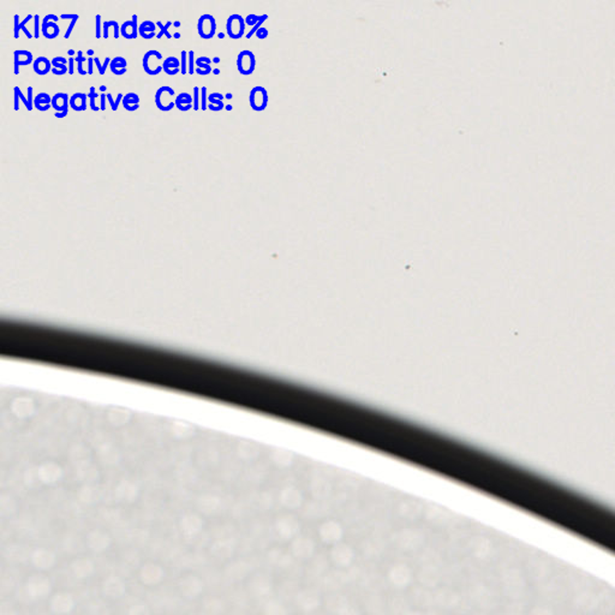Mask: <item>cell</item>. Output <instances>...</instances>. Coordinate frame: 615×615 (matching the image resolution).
<instances>
[{
	"label": "cell",
	"instance_id": "6da1fadb",
	"mask_svg": "<svg viewBox=\"0 0 615 615\" xmlns=\"http://www.w3.org/2000/svg\"><path fill=\"white\" fill-rule=\"evenodd\" d=\"M175 94L176 93L173 88L167 87V85L159 88L155 93V97H154L156 107L160 111H163V112L173 110V107H176V100H173Z\"/></svg>",
	"mask_w": 615,
	"mask_h": 615
},
{
	"label": "cell",
	"instance_id": "7a4b0ae2",
	"mask_svg": "<svg viewBox=\"0 0 615 615\" xmlns=\"http://www.w3.org/2000/svg\"><path fill=\"white\" fill-rule=\"evenodd\" d=\"M162 62V55L159 51L150 49L145 54L142 59L143 70L150 76H156L162 71V65L160 63Z\"/></svg>",
	"mask_w": 615,
	"mask_h": 615
},
{
	"label": "cell",
	"instance_id": "3957f363",
	"mask_svg": "<svg viewBox=\"0 0 615 615\" xmlns=\"http://www.w3.org/2000/svg\"><path fill=\"white\" fill-rule=\"evenodd\" d=\"M256 67V58L251 51L244 49L237 57V69L238 72L243 76H249L255 71Z\"/></svg>",
	"mask_w": 615,
	"mask_h": 615
},
{
	"label": "cell",
	"instance_id": "277c9868",
	"mask_svg": "<svg viewBox=\"0 0 615 615\" xmlns=\"http://www.w3.org/2000/svg\"><path fill=\"white\" fill-rule=\"evenodd\" d=\"M245 18L238 14L231 15L226 22V32L233 40L242 39L245 32Z\"/></svg>",
	"mask_w": 615,
	"mask_h": 615
},
{
	"label": "cell",
	"instance_id": "5b68a950",
	"mask_svg": "<svg viewBox=\"0 0 615 615\" xmlns=\"http://www.w3.org/2000/svg\"><path fill=\"white\" fill-rule=\"evenodd\" d=\"M268 92H267L266 88L257 85L250 90L249 102H250V107L256 112H262V111L266 110L267 106H268Z\"/></svg>",
	"mask_w": 615,
	"mask_h": 615
},
{
	"label": "cell",
	"instance_id": "8992f818",
	"mask_svg": "<svg viewBox=\"0 0 615 615\" xmlns=\"http://www.w3.org/2000/svg\"><path fill=\"white\" fill-rule=\"evenodd\" d=\"M197 32L198 35H200L202 39L205 40H209V39H213L214 35L216 32V22L214 16L211 15L206 14L202 15L198 19V23H197Z\"/></svg>",
	"mask_w": 615,
	"mask_h": 615
},
{
	"label": "cell",
	"instance_id": "52a82bcc",
	"mask_svg": "<svg viewBox=\"0 0 615 615\" xmlns=\"http://www.w3.org/2000/svg\"><path fill=\"white\" fill-rule=\"evenodd\" d=\"M138 24H137V16L133 15L130 21H125L120 27V35L124 39L132 40L137 39L138 36Z\"/></svg>",
	"mask_w": 615,
	"mask_h": 615
},
{
	"label": "cell",
	"instance_id": "ba28073f",
	"mask_svg": "<svg viewBox=\"0 0 615 615\" xmlns=\"http://www.w3.org/2000/svg\"><path fill=\"white\" fill-rule=\"evenodd\" d=\"M14 63H15V75H18L19 74V66L22 65H29L32 63H34V59H32V53L29 51H26V49H18V51H15L14 53Z\"/></svg>",
	"mask_w": 615,
	"mask_h": 615
},
{
	"label": "cell",
	"instance_id": "9c48e42d",
	"mask_svg": "<svg viewBox=\"0 0 615 615\" xmlns=\"http://www.w3.org/2000/svg\"><path fill=\"white\" fill-rule=\"evenodd\" d=\"M52 107L57 113L66 112L70 107V97L65 93H57L52 97Z\"/></svg>",
	"mask_w": 615,
	"mask_h": 615
},
{
	"label": "cell",
	"instance_id": "30bf717a",
	"mask_svg": "<svg viewBox=\"0 0 615 615\" xmlns=\"http://www.w3.org/2000/svg\"><path fill=\"white\" fill-rule=\"evenodd\" d=\"M32 69H34V72L39 76H45V75L49 74V71H52L53 66H52V62H49V58L46 57H39L34 60L32 63Z\"/></svg>",
	"mask_w": 615,
	"mask_h": 615
},
{
	"label": "cell",
	"instance_id": "8fae6325",
	"mask_svg": "<svg viewBox=\"0 0 615 615\" xmlns=\"http://www.w3.org/2000/svg\"><path fill=\"white\" fill-rule=\"evenodd\" d=\"M87 97L88 95L84 93H75L74 95L70 97V107L77 112L87 110Z\"/></svg>",
	"mask_w": 615,
	"mask_h": 615
},
{
	"label": "cell",
	"instance_id": "7c38bea8",
	"mask_svg": "<svg viewBox=\"0 0 615 615\" xmlns=\"http://www.w3.org/2000/svg\"><path fill=\"white\" fill-rule=\"evenodd\" d=\"M34 107L40 112L49 111L52 107V97L47 93H39L34 97Z\"/></svg>",
	"mask_w": 615,
	"mask_h": 615
},
{
	"label": "cell",
	"instance_id": "4fadbf2b",
	"mask_svg": "<svg viewBox=\"0 0 615 615\" xmlns=\"http://www.w3.org/2000/svg\"><path fill=\"white\" fill-rule=\"evenodd\" d=\"M156 23H154L152 21H145L143 23L140 24L138 27V35H140L142 39L146 40H150L153 39L154 36H156Z\"/></svg>",
	"mask_w": 615,
	"mask_h": 615
},
{
	"label": "cell",
	"instance_id": "5bb4252c",
	"mask_svg": "<svg viewBox=\"0 0 615 615\" xmlns=\"http://www.w3.org/2000/svg\"><path fill=\"white\" fill-rule=\"evenodd\" d=\"M162 69L167 75H170V76H175V75L179 74L180 72V60L177 59L176 57L166 58V59L163 60Z\"/></svg>",
	"mask_w": 615,
	"mask_h": 615
},
{
	"label": "cell",
	"instance_id": "9a60e30c",
	"mask_svg": "<svg viewBox=\"0 0 615 615\" xmlns=\"http://www.w3.org/2000/svg\"><path fill=\"white\" fill-rule=\"evenodd\" d=\"M175 100L176 107L181 112H186V111L194 108V99L189 93H180V94H178V97H176Z\"/></svg>",
	"mask_w": 615,
	"mask_h": 615
},
{
	"label": "cell",
	"instance_id": "2e32d148",
	"mask_svg": "<svg viewBox=\"0 0 615 615\" xmlns=\"http://www.w3.org/2000/svg\"><path fill=\"white\" fill-rule=\"evenodd\" d=\"M128 62L123 57H115L111 60L110 69L115 76H122L128 71Z\"/></svg>",
	"mask_w": 615,
	"mask_h": 615
},
{
	"label": "cell",
	"instance_id": "e0dca14e",
	"mask_svg": "<svg viewBox=\"0 0 615 615\" xmlns=\"http://www.w3.org/2000/svg\"><path fill=\"white\" fill-rule=\"evenodd\" d=\"M123 107L129 111V112H133V111L138 110V107H140V97L136 93H128V94H125L124 99H123Z\"/></svg>",
	"mask_w": 615,
	"mask_h": 615
},
{
	"label": "cell",
	"instance_id": "ac0fdd59",
	"mask_svg": "<svg viewBox=\"0 0 615 615\" xmlns=\"http://www.w3.org/2000/svg\"><path fill=\"white\" fill-rule=\"evenodd\" d=\"M41 24V32L46 39H55L59 35L60 28L58 26V23H54V22H42Z\"/></svg>",
	"mask_w": 615,
	"mask_h": 615
},
{
	"label": "cell",
	"instance_id": "d6986e66",
	"mask_svg": "<svg viewBox=\"0 0 615 615\" xmlns=\"http://www.w3.org/2000/svg\"><path fill=\"white\" fill-rule=\"evenodd\" d=\"M112 28L114 30V39H118L120 36V27L117 21H105L102 24V37L108 39L110 36V29Z\"/></svg>",
	"mask_w": 615,
	"mask_h": 615
},
{
	"label": "cell",
	"instance_id": "ffe728a7",
	"mask_svg": "<svg viewBox=\"0 0 615 615\" xmlns=\"http://www.w3.org/2000/svg\"><path fill=\"white\" fill-rule=\"evenodd\" d=\"M75 60H76V63H77V72H78V74L82 75V76L87 75L88 71H87V70H84V67H83V63L88 62V58L83 57L82 51H78L77 52V57L75 58Z\"/></svg>",
	"mask_w": 615,
	"mask_h": 615
},
{
	"label": "cell",
	"instance_id": "44dd1931",
	"mask_svg": "<svg viewBox=\"0 0 615 615\" xmlns=\"http://www.w3.org/2000/svg\"><path fill=\"white\" fill-rule=\"evenodd\" d=\"M208 101H209L208 108L210 111H214V112H218V111H221L224 108V106H225L223 103V100L216 99V97H213L211 95H209V97H208Z\"/></svg>",
	"mask_w": 615,
	"mask_h": 615
},
{
	"label": "cell",
	"instance_id": "7402d4cb",
	"mask_svg": "<svg viewBox=\"0 0 615 615\" xmlns=\"http://www.w3.org/2000/svg\"><path fill=\"white\" fill-rule=\"evenodd\" d=\"M156 26L160 28V32H159V34L156 35V37H158V39H161L162 36H166L167 39H171V37H172V35H171L170 32H168L170 27L172 26V22H167V23H166L165 26H163V24L161 23V22H156Z\"/></svg>",
	"mask_w": 615,
	"mask_h": 615
},
{
	"label": "cell",
	"instance_id": "603a6c76",
	"mask_svg": "<svg viewBox=\"0 0 615 615\" xmlns=\"http://www.w3.org/2000/svg\"><path fill=\"white\" fill-rule=\"evenodd\" d=\"M211 59L208 57H200L197 60H196V65L197 67H200L201 70H205V71H208L209 74L211 72Z\"/></svg>",
	"mask_w": 615,
	"mask_h": 615
},
{
	"label": "cell",
	"instance_id": "cb8c5ba5",
	"mask_svg": "<svg viewBox=\"0 0 615 615\" xmlns=\"http://www.w3.org/2000/svg\"><path fill=\"white\" fill-rule=\"evenodd\" d=\"M111 60H112V59H111V58H106V59H105V63H103V64H101V62H100L99 58H97V57H95V58H94V64L97 65V70H99V74L101 75V76H102V75H105V74H106V69H107V67L110 66Z\"/></svg>",
	"mask_w": 615,
	"mask_h": 615
},
{
	"label": "cell",
	"instance_id": "d4e9b609",
	"mask_svg": "<svg viewBox=\"0 0 615 615\" xmlns=\"http://www.w3.org/2000/svg\"><path fill=\"white\" fill-rule=\"evenodd\" d=\"M97 97H99V95H97V90H95V88L94 87H90L89 93H88V97H89V106H90V108H92L93 111H99L100 110V107H97V103H95V100H97Z\"/></svg>",
	"mask_w": 615,
	"mask_h": 615
},
{
	"label": "cell",
	"instance_id": "484cf974",
	"mask_svg": "<svg viewBox=\"0 0 615 615\" xmlns=\"http://www.w3.org/2000/svg\"><path fill=\"white\" fill-rule=\"evenodd\" d=\"M123 99H124V95H123L122 93H119V94H118V97H117V99H115V101H114V99H113V97L110 94V93L107 94L108 102H110L112 111H114V112L118 110V106H119V103L123 102Z\"/></svg>",
	"mask_w": 615,
	"mask_h": 615
},
{
	"label": "cell",
	"instance_id": "4316f807",
	"mask_svg": "<svg viewBox=\"0 0 615 615\" xmlns=\"http://www.w3.org/2000/svg\"><path fill=\"white\" fill-rule=\"evenodd\" d=\"M194 111H198L201 108V88L195 87L194 88Z\"/></svg>",
	"mask_w": 615,
	"mask_h": 615
},
{
	"label": "cell",
	"instance_id": "83f0119b",
	"mask_svg": "<svg viewBox=\"0 0 615 615\" xmlns=\"http://www.w3.org/2000/svg\"><path fill=\"white\" fill-rule=\"evenodd\" d=\"M262 19H263V15H262V16H257V15L250 14L245 17V24L246 26H250L251 28H253L255 27L257 23H259Z\"/></svg>",
	"mask_w": 615,
	"mask_h": 615
},
{
	"label": "cell",
	"instance_id": "f1b7e54d",
	"mask_svg": "<svg viewBox=\"0 0 615 615\" xmlns=\"http://www.w3.org/2000/svg\"><path fill=\"white\" fill-rule=\"evenodd\" d=\"M188 52L186 51H181L180 52V72L183 75L188 74Z\"/></svg>",
	"mask_w": 615,
	"mask_h": 615
},
{
	"label": "cell",
	"instance_id": "f546056e",
	"mask_svg": "<svg viewBox=\"0 0 615 615\" xmlns=\"http://www.w3.org/2000/svg\"><path fill=\"white\" fill-rule=\"evenodd\" d=\"M32 18H34V16H32V15H28V16L26 17V18H24L23 21L21 22V24H19V29H21L22 32H23L24 34L27 35L28 39H32V37H34V34H32V32H30L29 30L27 29V27H26V24H27L28 22H29L30 19H32Z\"/></svg>",
	"mask_w": 615,
	"mask_h": 615
},
{
	"label": "cell",
	"instance_id": "4dcf8cb0",
	"mask_svg": "<svg viewBox=\"0 0 615 615\" xmlns=\"http://www.w3.org/2000/svg\"><path fill=\"white\" fill-rule=\"evenodd\" d=\"M102 24L103 23H101V16L97 15L95 16V36H97V39L102 37Z\"/></svg>",
	"mask_w": 615,
	"mask_h": 615
},
{
	"label": "cell",
	"instance_id": "1f68e13d",
	"mask_svg": "<svg viewBox=\"0 0 615 615\" xmlns=\"http://www.w3.org/2000/svg\"><path fill=\"white\" fill-rule=\"evenodd\" d=\"M194 55H195V52H194V51H189L188 52V60H189V63H188V74H190V75H194V72L196 71V70L194 69V66H195V64H196L195 59H194Z\"/></svg>",
	"mask_w": 615,
	"mask_h": 615
},
{
	"label": "cell",
	"instance_id": "d6a6232c",
	"mask_svg": "<svg viewBox=\"0 0 615 615\" xmlns=\"http://www.w3.org/2000/svg\"><path fill=\"white\" fill-rule=\"evenodd\" d=\"M34 19H35V24H34V28H35V29H34V37H35V39H39V37H40V34H42V32H41L42 24H40V16H39V15H35V16H34Z\"/></svg>",
	"mask_w": 615,
	"mask_h": 615
},
{
	"label": "cell",
	"instance_id": "836d02e7",
	"mask_svg": "<svg viewBox=\"0 0 615 615\" xmlns=\"http://www.w3.org/2000/svg\"><path fill=\"white\" fill-rule=\"evenodd\" d=\"M267 18H268V15H263V19H262V21L259 22V23H257L255 27H253V29H250V32H249L248 34H246V39H251V37H253L254 35L256 34L257 30H259V28H262V24H263V22L266 21Z\"/></svg>",
	"mask_w": 615,
	"mask_h": 615
},
{
	"label": "cell",
	"instance_id": "e575fe53",
	"mask_svg": "<svg viewBox=\"0 0 615 615\" xmlns=\"http://www.w3.org/2000/svg\"><path fill=\"white\" fill-rule=\"evenodd\" d=\"M207 100H208V97H207V88L202 87L201 88V108H202V111H206L207 108H208Z\"/></svg>",
	"mask_w": 615,
	"mask_h": 615
},
{
	"label": "cell",
	"instance_id": "d590c367",
	"mask_svg": "<svg viewBox=\"0 0 615 615\" xmlns=\"http://www.w3.org/2000/svg\"><path fill=\"white\" fill-rule=\"evenodd\" d=\"M19 16L18 15H15L14 17V36L15 39H19Z\"/></svg>",
	"mask_w": 615,
	"mask_h": 615
},
{
	"label": "cell",
	"instance_id": "8d00e7d4",
	"mask_svg": "<svg viewBox=\"0 0 615 615\" xmlns=\"http://www.w3.org/2000/svg\"><path fill=\"white\" fill-rule=\"evenodd\" d=\"M27 92H28L27 99H28V103H29V108H28V111L30 112V111H32V108H34V97H32V92H34V89H32V87H28Z\"/></svg>",
	"mask_w": 615,
	"mask_h": 615
},
{
	"label": "cell",
	"instance_id": "74e56055",
	"mask_svg": "<svg viewBox=\"0 0 615 615\" xmlns=\"http://www.w3.org/2000/svg\"><path fill=\"white\" fill-rule=\"evenodd\" d=\"M268 34H269V32H268V30H267V29H266V28H263V27H262V28H259V30H257V32H256V34H255V35H256V37H257V39H259V40H263V39H266V37H267V36H268Z\"/></svg>",
	"mask_w": 615,
	"mask_h": 615
},
{
	"label": "cell",
	"instance_id": "f35d334b",
	"mask_svg": "<svg viewBox=\"0 0 615 615\" xmlns=\"http://www.w3.org/2000/svg\"><path fill=\"white\" fill-rule=\"evenodd\" d=\"M18 90H19V87H15V89H14V93H15V106H14V108H15V111H18L19 110V100H21V99H19Z\"/></svg>",
	"mask_w": 615,
	"mask_h": 615
},
{
	"label": "cell",
	"instance_id": "ab89813d",
	"mask_svg": "<svg viewBox=\"0 0 615 615\" xmlns=\"http://www.w3.org/2000/svg\"><path fill=\"white\" fill-rule=\"evenodd\" d=\"M76 22H77V19H74V21H71V23L69 24V28L66 29V32H65L64 39H69L70 35H71V32H72V30H74L75 26H76Z\"/></svg>",
	"mask_w": 615,
	"mask_h": 615
},
{
	"label": "cell",
	"instance_id": "60d3db41",
	"mask_svg": "<svg viewBox=\"0 0 615 615\" xmlns=\"http://www.w3.org/2000/svg\"><path fill=\"white\" fill-rule=\"evenodd\" d=\"M58 21H59V18H58V16H55V15H47V16H45L44 19H42V22H54V23H57Z\"/></svg>",
	"mask_w": 615,
	"mask_h": 615
},
{
	"label": "cell",
	"instance_id": "b9f144b4",
	"mask_svg": "<svg viewBox=\"0 0 615 615\" xmlns=\"http://www.w3.org/2000/svg\"><path fill=\"white\" fill-rule=\"evenodd\" d=\"M87 63H88V69H87L88 75H93V69H94V66H93V65H94V58H88Z\"/></svg>",
	"mask_w": 615,
	"mask_h": 615
},
{
	"label": "cell",
	"instance_id": "7bdbcfd3",
	"mask_svg": "<svg viewBox=\"0 0 615 615\" xmlns=\"http://www.w3.org/2000/svg\"><path fill=\"white\" fill-rule=\"evenodd\" d=\"M75 62H76L75 58H69V75L75 74V67H74Z\"/></svg>",
	"mask_w": 615,
	"mask_h": 615
},
{
	"label": "cell",
	"instance_id": "ee69618b",
	"mask_svg": "<svg viewBox=\"0 0 615 615\" xmlns=\"http://www.w3.org/2000/svg\"><path fill=\"white\" fill-rule=\"evenodd\" d=\"M52 62L63 63V64H65V65H69V59H66V58H64V57H55V58H53Z\"/></svg>",
	"mask_w": 615,
	"mask_h": 615
},
{
	"label": "cell",
	"instance_id": "f6af8a7d",
	"mask_svg": "<svg viewBox=\"0 0 615 615\" xmlns=\"http://www.w3.org/2000/svg\"><path fill=\"white\" fill-rule=\"evenodd\" d=\"M18 95H19V99L22 100V102L24 103V106H26V108L28 110V108H29V103H28V99H27V97H24V95L22 94L21 89L18 90Z\"/></svg>",
	"mask_w": 615,
	"mask_h": 615
},
{
	"label": "cell",
	"instance_id": "bcb514c9",
	"mask_svg": "<svg viewBox=\"0 0 615 615\" xmlns=\"http://www.w3.org/2000/svg\"><path fill=\"white\" fill-rule=\"evenodd\" d=\"M60 18H62V19H72V21H74V19H78V15H62V16H60Z\"/></svg>",
	"mask_w": 615,
	"mask_h": 615
},
{
	"label": "cell",
	"instance_id": "7dc6e473",
	"mask_svg": "<svg viewBox=\"0 0 615 615\" xmlns=\"http://www.w3.org/2000/svg\"><path fill=\"white\" fill-rule=\"evenodd\" d=\"M106 97H107V95H106V94H101V95H100V99H101V105H100V110H101V111H105V110H106V106H105Z\"/></svg>",
	"mask_w": 615,
	"mask_h": 615
},
{
	"label": "cell",
	"instance_id": "c3c4849f",
	"mask_svg": "<svg viewBox=\"0 0 615 615\" xmlns=\"http://www.w3.org/2000/svg\"><path fill=\"white\" fill-rule=\"evenodd\" d=\"M195 72H197L198 75H202V76H207V75H209L208 71H205V70H201L200 67H196V71Z\"/></svg>",
	"mask_w": 615,
	"mask_h": 615
},
{
	"label": "cell",
	"instance_id": "681fc988",
	"mask_svg": "<svg viewBox=\"0 0 615 615\" xmlns=\"http://www.w3.org/2000/svg\"><path fill=\"white\" fill-rule=\"evenodd\" d=\"M67 112H69V111H66V112H62V113L55 112L54 115H55V118H64V117H66V115H67Z\"/></svg>",
	"mask_w": 615,
	"mask_h": 615
},
{
	"label": "cell",
	"instance_id": "f907efd6",
	"mask_svg": "<svg viewBox=\"0 0 615 615\" xmlns=\"http://www.w3.org/2000/svg\"><path fill=\"white\" fill-rule=\"evenodd\" d=\"M210 95H211V97H216V99H220V100H223V99H224V97H223V95L220 94V93H211Z\"/></svg>",
	"mask_w": 615,
	"mask_h": 615
},
{
	"label": "cell",
	"instance_id": "816d5d0a",
	"mask_svg": "<svg viewBox=\"0 0 615 615\" xmlns=\"http://www.w3.org/2000/svg\"><path fill=\"white\" fill-rule=\"evenodd\" d=\"M101 90H102V92H105V90H106V87H105V85H101Z\"/></svg>",
	"mask_w": 615,
	"mask_h": 615
}]
</instances>
